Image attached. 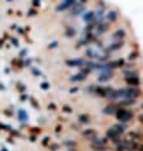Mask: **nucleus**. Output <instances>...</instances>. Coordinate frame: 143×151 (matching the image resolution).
Instances as JSON below:
<instances>
[{
	"mask_svg": "<svg viewBox=\"0 0 143 151\" xmlns=\"http://www.w3.org/2000/svg\"><path fill=\"white\" fill-rule=\"evenodd\" d=\"M132 117H133V113L128 109H125V108H122V109L117 112V118L120 122H128Z\"/></svg>",
	"mask_w": 143,
	"mask_h": 151,
	"instance_id": "obj_1",
	"label": "nucleus"
},
{
	"mask_svg": "<svg viewBox=\"0 0 143 151\" xmlns=\"http://www.w3.org/2000/svg\"><path fill=\"white\" fill-rule=\"evenodd\" d=\"M125 81L132 86H137L138 84H139V79L137 78V74H136V75H133V76H127L125 78Z\"/></svg>",
	"mask_w": 143,
	"mask_h": 151,
	"instance_id": "obj_2",
	"label": "nucleus"
},
{
	"mask_svg": "<svg viewBox=\"0 0 143 151\" xmlns=\"http://www.w3.org/2000/svg\"><path fill=\"white\" fill-rule=\"evenodd\" d=\"M129 136L132 138H134V140H142V138H143V136L141 135L139 132H130Z\"/></svg>",
	"mask_w": 143,
	"mask_h": 151,
	"instance_id": "obj_3",
	"label": "nucleus"
},
{
	"mask_svg": "<svg viewBox=\"0 0 143 151\" xmlns=\"http://www.w3.org/2000/svg\"><path fill=\"white\" fill-rule=\"evenodd\" d=\"M108 19L112 20V22H114V20L117 19V13L115 12H110V13L108 14Z\"/></svg>",
	"mask_w": 143,
	"mask_h": 151,
	"instance_id": "obj_4",
	"label": "nucleus"
},
{
	"mask_svg": "<svg viewBox=\"0 0 143 151\" xmlns=\"http://www.w3.org/2000/svg\"><path fill=\"white\" fill-rule=\"evenodd\" d=\"M139 122H141V123L143 124V113H142V114L139 116Z\"/></svg>",
	"mask_w": 143,
	"mask_h": 151,
	"instance_id": "obj_5",
	"label": "nucleus"
},
{
	"mask_svg": "<svg viewBox=\"0 0 143 151\" xmlns=\"http://www.w3.org/2000/svg\"><path fill=\"white\" fill-rule=\"evenodd\" d=\"M137 151H143V145H139L138 146V150Z\"/></svg>",
	"mask_w": 143,
	"mask_h": 151,
	"instance_id": "obj_6",
	"label": "nucleus"
},
{
	"mask_svg": "<svg viewBox=\"0 0 143 151\" xmlns=\"http://www.w3.org/2000/svg\"><path fill=\"white\" fill-rule=\"evenodd\" d=\"M8 1H9V0H8Z\"/></svg>",
	"mask_w": 143,
	"mask_h": 151,
	"instance_id": "obj_7",
	"label": "nucleus"
}]
</instances>
